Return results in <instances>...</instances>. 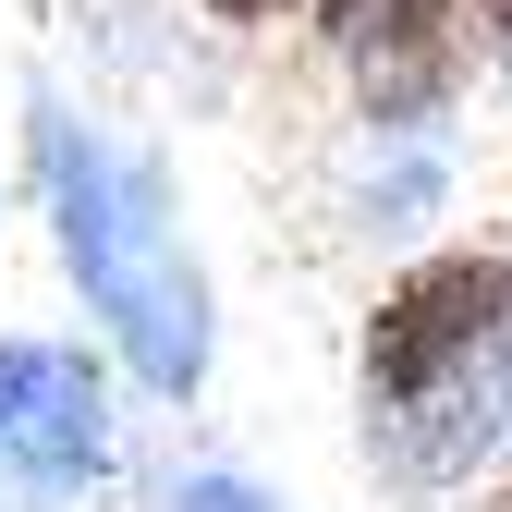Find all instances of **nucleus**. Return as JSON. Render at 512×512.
<instances>
[{"instance_id": "nucleus-1", "label": "nucleus", "mask_w": 512, "mask_h": 512, "mask_svg": "<svg viewBox=\"0 0 512 512\" xmlns=\"http://www.w3.org/2000/svg\"><path fill=\"white\" fill-rule=\"evenodd\" d=\"M25 159H37V196H49V244L74 293L98 305V330L122 342V366L147 378L159 403H196L208 378V281L183 256V220H171V171L110 147L98 122L49 110L25 122Z\"/></svg>"}, {"instance_id": "nucleus-2", "label": "nucleus", "mask_w": 512, "mask_h": 512, "mask_svg": "<svg viewBox=\"0 0 512 512\" xmlns=\"http://www.w3.org/2000/svg\"><path fill=\"white\" fill-rule=\"evenodd\" d=\"M512 330V256L500 244H439L366 305V403L378 415H427L464 366H488Z\"/></svg>"}, {"instance_id": "nucleus-3", "label": "nucleus", "mask_w": 512, "mask_h": 512, "mask_svg": "<svg viewBox=\"0 0 512 512\" xmlns=\"http://www.w3.org/2000/svg\"><path fill=\"white\" fill-rule=\"evenodd\" d=\"M0 452H13V476H25L37 500L86 488V476L110 464V378H98V354H61V342H49V378H37V403H25V427L0 439Z\"/></svg>"}, {"instance_id": "nucleus-4", "label": "nucleus", "mask_w": 512, "mask_h": 512, "mask_svg": "<svg viewBox=\"0 0 512 512\" xmlns=\"http://www.w3.org/2000/svg\"><path fill=\"white\" fill-rule=\"evenodd\" d=\"M171 512H281V500H269V488H244V476H183Z\"/></svg>"}, {"instance_id": "nucleus-5", "label": "nucleus", "mask_w": 512, "mask_h": 512, "mask_svg": "<svg viewBox=\"0 0 512 512\" xmlns=\"http://www.w3.org/2000/svg\"><path fill=\"white\" fill-rule=\"evenodd\" d=\"M476 49L500 61V86H512V0H476Z\"/></svg>"}, {"instance_id": "nucleus-6", "label": "nucleus", "mask_w": 512, "mask_h": 512, "mask_svg": "<svg viewBox=\"0 0 512 512\" xmlns=\"http://www.w3.org/2000/svg\"><path fill=\"white\" fill-rule=\"evenodd\" d=\"M208 13H220V25H281L293 0H208Z\"/></svg>"}, {"instance_id": "nucleus-7", "label": "nucleus", "mask_w": 512, "mask_h": 512, "mask_svg": "<svg viewBox=\"0 0 512 512\" xmlns=\"http://www.w3.org/2000/svg\"><path fill=\"white\" fill-rule=\"evenodd\" d=\"M488 403L512 415V330H500V354H488Z\"/></svg>"}, {"instance_id": "nucleus-8", "label": "nucleus", "mask_w": 512, "mask_h": 512, "mask_svg": "<svg viewBox=\"0 0 512 512\" xmlns=\"http://www.w3.org/2000/svg\"><path fill=\"white\" fill-rule=\"evenodd\" d=\"M500 512H512V500H500Z\"/></svg>"}]
</instances>
